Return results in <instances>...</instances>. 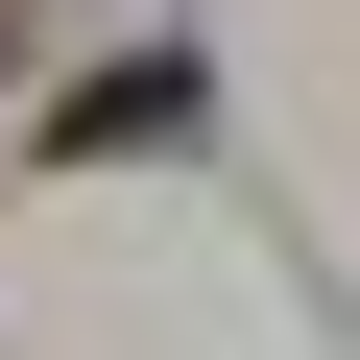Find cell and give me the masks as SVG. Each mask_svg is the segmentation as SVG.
<instances>
[{
    "label": "cell",
    "mask_w": 360,
    "mask_h": 360,
    "mask_svg": "<svg viewBox=\"0 0 360 360\" xmlns=\"http://www.w3.org/2000/svg\"><path fill=\"white\" fill-rule=\"evenodd\" d=\"M168 120H193V72H168V49H144V72H96V96H72L49 144H168Z\"/></svg>",
    "instance_id": "6da1fadb"
}]
</instances>
